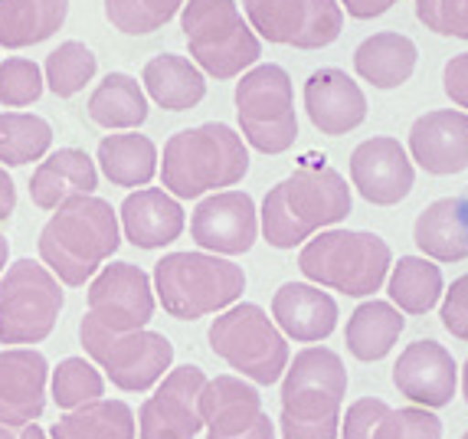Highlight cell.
<instances>
[{
	"instance_id": "6da1fadb",
	"label": "cell",
	"mask_w": 468,
	"mask_h": 439,
	"mask_svg": "<svg viewBox=\"0 0 468 439\" xmlns=\"http://www.w3.org/2000/svg\"><path fill=\"white\" fill-rule=\"evenodd\" d=\"M39 262L59 279V285H86L122 246L118 213L101 197H76L56 207L39 230Z\"/></svg>"
},
{
	"instance_id": "7a4b0ae2",
	"label": "cell",
	"mask_w": 468,
	"mask_h": 439,
	"mask_svg": "<svg viewBox=\"0 0 468 439\" xmlns=\"http://www.w3.org/2000/svg\"><path fill=\"white\" fill-rule=\"evenodd\" d=\"M351 187L335 167H298L262 200V236L275 250H295L318 230L335 227L351 213Z\"/></svg>"
},
{
	"instance_id": "3957f363",
	"label": "cell",
	"mask_w": 468,
	"mask_h": 439,
	"mask_svg": "<svg viewBox=\"0 0 468 439\" xmlns=\"http://www.w3.org/2000/svg\"><path fill=\"white\" fill-rule=\"evenodd\" d=\"M250 171V148L223 122L184 128L171 134L161 161L165 190L177 200H194L203 194H217L219 187H233Z\"/></svg>"
},
{
	"instance_id": "277c9868",
	"label": "cell",
	"mask_w": 468,
	"mask_h": 439,
	"mask_svg": "<svg viewBox=\"0 0 468 439\" xmlns=\"http://www.w3.org/2000/svg\"><path fill=\"white\" fill-rule=\"evenodd\" d=\"M347 370L331 348H304L282 374V439H337Z\"/></svg>"
},
{
	"instance_id": "5b68a950",
	"label": "cell",
	"mask_w": 468,
	"mask_h": 439,
	"mask_svg": "<svg viewBox=\"0 0 468 439\" xmlns=\"http://www.w3.org/2000/svg\"><path fill=\"white\" fill-rule=\"evenodd\" d=\"M154 295L167 315L197 322L203 315L227 312L246 292V273L213 252H167L154 266Z\"/></svg>"
},
{
	"instance_id": "8992f818",
	"label": "cell",
	"mask_w": 468,
	"mask_h": 439,
	"mask_svg": "<svg viewBox=\"0 0 468 439\" xmlns=\"http://www.w3.org/2000/svg\"><path fill=\"white\" fill-rule=\"evenodd\" d=\"M393 252L387 240L367 230H324L298 252V269L314 285L367 298L387 283Z\"/></svg>"
},
{
	"instance_id": "52a82bcc",
	"label": "cell",
	"mask_w": 468,
	"mask_h": 439,
	"mask_svg": "<svg viewBox=\"0 0 468 439\" xmlns=\"http://www.w3.org/2000/svg\"><path fill=\"white\" fill-rule=\"evenodd\" d=\"M180 30L194 66L213 79L242 76L262 56V43L242 20L236 0H187L180 7Z\"/></svg>"
},
{
	"instance_id": "ba28073f",
	"label": "cell",
	"mask_w": 468,
	"mask_h": 439,
	"mask_svg": "<svg viewBox=\"0 0 468 439\" xmlns=\"http://www.w3.org/2000/svg\"><path fill=\"white\" fill-rule=\"evenodd\" d=\"M207 341L217 358L250 377L252 384H279L289 368V341L256 302H236L219 312L207 331Z\"/></svg>"
},
{
	"instance_id": "9c48e42d",
	"label": "cell",
	"mask_w": 468,
	"mask_h": 439,
	"mask_svg": "<svg viewBox=\"0 0 468 439\" xmlns=\"http://www.w3.org/2000/svg\"><path fill=\"white\" fill-rule=\"evenodd\" d=\"M79 345L86 348L89 361L101 370L105 380L118 391L141 393L157 387V380L171 370L174 345L161 331H109L99 328L92 318L79 322Z\"/></svg>"
},
{
	"instance_id": "30bf717a",
	"label": "cell",
	"mask_w": 468,
	"mask_h": 439,
	"mask_svg": "<svg viewBox=\"0 0 468 439\" xmlns=\"http://www.w3.org/2000/svg\"><path fill=\"white\" fill-rule=\"evenodd\" d=\"M63 285L37 259H16L0 275V345H39L63 312Z\"/></svg>"
},
{
	"instance_id": "8fae6325",
	"label": "cell",
	"mask_w": 468,
	"mask_h": 439,
	"mask_svg": "<svg viewBox=\"0 0 468 439\" xmlns=\"http://www.w3.org/2000/svg\"><path fill=\"white\" fill-rule=\"evenodd\" d=\"M236 115L242 138L262 155H282L298 138L295 92L279 63L252 66L236 82Z\"/></svg>"
},
{
	"instance_id": "7c38bea8",
	"label": "cell",
	"mask_w": 468,
	"mask_h": 439,
	"mask_svg": "<svg viewBox=\"0 0 468 439\" xmlns=\"http://www.w3.org/2000/svg\"><path fill=\"white\" fill-rule=\"evenodd\" d=\"M250 30L269 43L295 49L331 47L344 30L337 0H242Z\"/></svg>"
},
{
	"instance_id": "4fadbf2b",
	"label": "cell",
	"mask_w": 468,
	"mask_h": 439,
	"mask_svg": "<svg viewBox=\"0 0 468 439\" xmlns=\"http://www.w3.org/2000/svg\"><path fill=\"white\" fill-rule=\"evenodd\" d=\"M154 315V289L134 262H112L92 275L86 292V318L109 331H141Z\"/></svg>"
},
{
	"instance_id": "5bb4252c",
	"label": "cell",
	"mask_w": 468,
	"mask_h": 439,
	"mask_svg": "<svg viewBox=\"0 0 468 439\" xmlns=\"http://www.w3.org/2000/svg\"><path fill=\"white\" fill-rule=\"evenodd\" d=\"M203 384H207V374L197 364H180L167 370L138 410V439H197V433L203 430Z\"/></svg>"
},
{
	"instance_id": "9a60e30c",
	"label": "cell",
	"mask_w": 468,
	"mask_h": 439,
	"mask_svg": "<svg viewBox=\"0 0 468 439\" xmlns=\"http://www.w3.org/2000/svg\"><path fill=\"white\" fill-rule=\"evenodd\" d=\"M200 423L207 439H275V423L259 391L233 374H219L203 384Z\"/></svg>"
},
{
	"instance_id": "2e32d148",
	"label": "cell",
	"mask_w": 468,
	"mask_h": 439,
	"mask_svg": "<svg viewBox=\"0 0 468 439\" xmlns=\"http://www.w3.org/2000/svg\"><path fill=\"white\" fill-rule=\"evenodd\" d=\"M190 233L197 246L213 256H242L259 240V213L250 194L217 190L203 197L190 217Z\"/></svg>"
},
{
	"instance_id": "e0dca14e",
	"label": "cell",
	"mask_w": 468,
	"mask_h": 439,
	"mask_svg": "<svg viewBox=\"0 0 468 439\" xmlns=\"http://www.w3.org/2000/svg\"><path fill=\"white\" fill-rule=\"evenodd\" d=\"M351 181L367 204L393 207L410 197L416 171L397 138H367L351 155Z\"/></svg>"
},
{
	"instance_id": "ac0fdd59",
	"label": "cell",
	"mask_w": 468,
	"mask_h": 439,
	"mask_svg": "<svg viewBox=\"0 0 468 439\" xmlns=\"http://www.w3.org/2000/svg\"><path fill=\"white\" fill-rule=\"evenodd\" d=\"M393 384L416 407L439 410L452 403L455 387H459V368L439 341L426 337V341H413L403 348L399 361L393 364Z\"/></svg>"
},
{
	"instance_id": "d6986e66",
	"label": "cell",
	"mask_w": 468,
	"mask_h": 439,
	"mask_svg": "<svg viewBox=\"0 0 468 439\" xmlns=\"http://www.w3.org/2000/svg\"><path fill=\"white\" fill-rule=\"evenodd\" d=\"M410 155L432 177L468 171V112H426L410 128Z\"/></svg>"
},
{
	"instance_id": "ffe728a7",
	"label": "cell",
	"mask_w": 468,
	"mask_h": 439,
	"mask_svg": "<svg viewBox=\"0 0 468 439\" xmlns=\"http://www.w3.org/2000/svg\"><path fill=\"white\" fill-rule=\"evenodd\" d=\"M49 364L33 348L0 351V423H37L47 410Z\"/></svg>"
},
{
	"instance_id": "44dd1931",
	"label": "cell",
	"mask_w": 468,
	"mask_h": 439,
	"mask_svg": "<svg viewBox=\"0 0 468 439\" xmlns=\"http://www.w3.org/2000/svg\"><path fill=\"white\" fill-rule=\"evenodd\" d=\"M304 112L321 134H347L367 118V95L337 66L314 70L304 82Z\"/></svg>"
},
{
	"instance_id": "7402d4cb",
	"label": "cell",
	"mask_w": 468,
	"mask_h": 439,
	"mask_svg": "<svg viewBox=\"0 0 468 439\" xmlns=\"http://www.w3.org/2000/svg\"><path fill=\"white\" fill-rule=\"evenodd\" d=\"M344 439H442V420L432 410H393L380 397L351 403L341 420Z\"/></svg>"
},
{
	"instance_id": "603a6c76",
	"label": "cell",
	"mask_w": 468,
	"mask_h": 439,
	"mask_svg": "<svg viewBox=\"0 0 468 439\" xmlns=\"http://www.w3.org/2000/svg\"><path fill=\"white\" fill-rule=\"evenodd\" d=\"M122 233L138 250H165L184 233V207L161 187H138L122 200Z\"/></svg>"
},
{
	"instance_id": "cb8c5ba5",
	"label": "cell",
	"mask_w": 468,
	"mask_h": 439,
	"mask_svg": "<svg viewBox=\"0 0 468 439\" xmlns=\"http://www.w3.org/2000/svg\"><path fill=\"white\" fill-rule=\"evenodd\" d=\"M99 187V167L82 148H59L39 161L30 177V200L39 210H56L76 197H92Z\"/></svg>"
},
{
	"instance_id": "d4e9b609",
	"label": "cell",
	"mask_w": 468,
	"mask_h": 439,
	"mask_svg": "<svg viewBox=\"0 0 468 439\" xmlns=\"http://www.w3.org/2000/svg\"><path fill=\"white\" fill-rule=\"evenodd\" d=\"M272 318L285 337L312 345V341H324L337 328V302L318 285L285 283L272 295Z\"/></svg>"
},
{
	"instance_id": "484cf974",
	"label": "cell",
	"mask_w": 468,
	"mask_h": 439,
	"mask_svg": "<svg viewBox=\"0 0 468 439\" xmlns=\"http://www.w3.org/2000/svg\"><path fill=\"white\" fill-rule=\"evenodd\" d=\"M416 43L403 33H374L354 49V70L374 89H399L416 72Z\"/></svg>"
},
{
	"instance_id": "4316f807",
	"label": "cell",
	"mask_w": 468,
	"mask_h": 439,
	"mask_svg": "<svg viewBox=\"0 0 468 439\" xmlns=\"http://www.w3.org/2000/svg\"><path fill=\"white\" fill-rule=\"evenodd\" d=\"M141 89H144V95H151L161 109L187 112L203 102L207 79H203V72L190 63L187 56L161 53V56H154V59H148V66L141 72Z\"/></svg>"
},
{
	"instance_id": "83f0119b",
	"label": "cell",
	"mask_w": 468,
	"mask_h": 439,
	"mask_svg": "<svg viewBox=\"0 0 468 439\" xmlns=\"http://www.w3.org/2000/svg\"><path fill=\"white\" fill-rule=\"evenodd\" d=\"M89 118L109 132H134L148 122V95L128 72H109L92 89L86 105Z\"/></svg>"
},
{
	"instance_id": "f1b7e54d",
	"label": "cell",
	"mask_w": 468,
	"mask_h": 439,
	"mask_svg": "<svg viewBox=\"0 0 468 439\" xmlns=\"http://www.w3.org/2000/svg\"><path fill=\"white\" fill-rule=\"evenodd\" d=\"M69 16V0H0V47L47 43Z\"/></svg>"
},
{
	"instance_id": "f546056e",
	"label": "cell",
	"mask_w": 468,
	"mask_h": 439,
	"mask_svg": "<svg viewBox=\"0 0 468 439\" xmlns=\"http://www.w3.org/2000/svg\"><path fill=\"white\" fill-rule=\"evenodd\" d=\"M95 165L115 187H148L157 174V148L148 134H105L95 151Z\"/></svg>"
},
{
	"instance_id": "4dcf8cb0",
	"label": "cell",
	"mask_w": 468,
	"mask_h": 439,
	"mask_svg": "<svg viewBox=\"0 0 468 439\" xmlns=\"http://www.w3.org/2000/svg\"><path fill=\"white\" fill-rule=\"evenodd\" d=\"M403 328H406V318L397 305L380 302V298H370V302L354 308V315L347 318L344 341H347V351L357 361H380V358H387L393 351Z\"/></svg>"
},
{
	"instance_id": "1f68e13d",
	"label": "cell",
	"mask_w": 468,
	"mask_h": 439,
	"mask_svg": "<svg viewBox=\"0 0 468 439\" xmlns=\"http://www.w3.org/2000/svg\"><path fill=\"white\" fill-rule=\"evenodd\" d=\"M413 243L426 259L436 262H462L468 259V230L462 223L459 200L455 197H439L416 217Z\"/></svg>"
},
{
	"instance_id": "d6a6232c",
	"label": "cell",
	"mask_w": 468,
	"mask_h": 439,
	"mask_svg": "<svg viewBox=\"0 0 468 439\" xmlns=\"http://www.w3.org/2000/svg\"><path fill=\"white\" fill-rule=\"evenodd\" d=\"M49 439H138V423L125 401H95L72 413L47 433Z\"/></svg>"
},
{
	"instance_id": "836d02e7",
	"label": "cell",
	"mask_w": 468,
	"mask_h": 439,
	"mask_svg": "<svg viewBox=\"0 0 468 439\" xmlns=\"http://www.w3.org/2000/svg\"><path fill=\"white\" fill-rule=\"evenodd\" d=\"M442 269L426 256H399V262L390 269V305H399L406 315H426L436 308L442 298Z\"/></svg>"
},
{
	"instance_id": "e575fe53",
	"label": "cell",
	"mask_w": 468,
	"mask_h": 439,
	"mask_svg": "<svg viewBox=\"0 0 468 439\" xmlns=\"http://www.w3.org/2000/svg\"><path fill=\"white\" fill-rule=\"evenodd\" d=\"M53 125L30 112H0V167H24L47 157Z\"/></svg>"
},
{
	"instance_id": "d590c367",
	"label": "cell",
	"mask_w": 468,
	"mask_h": 439,
	"mask_svg": "<svg viewBox=\"0 0 468 439\" xmlns=\"http://www.w3.org/2000/svg\"><path fill=\"white\" fill-rule=\"evenodd\" d=\"M101 393H105V377L89 358H63L49 370V397L66 413L101 401Z\"/></svg>"
},
{
	"instance_id": "8d00e7d4",
	"label": "cell",
	"mask_w": 468,
	"mask_h": 439,
	"mask_svg": "<svg viewBox=\"0 0 468 439\" xmlns=\"http://www.w3.org/2000/svg\"><path fill=\"white\" fill-rule=\"evenodd\" d=\"M95 70H99V59L95 53L79 43V39H66L53 53L47 56V66H43V82L53 95L59 99H72L95 79Z\"/></svg>"
},
{
	"instance_id": "74e56055",
	"label": "cell",
	"mask_w": 468,
	"mask_h": 439,
	"mask_svg": "<svg viewBox=\"0 0 468 439\" xmlns=\"http://www.w3.org/2000/svg\"><path fill=\"white\" fill-rule=\"evenodd\" d=\"M187 0H105V16L125 37H148L171 24Z\"/></svg>"
},
{
	"instance_id": "f35d334b",
	"label": "cell",
	"mask_w": 468,
	"mask_h": 439,
	"mask_svg": "<svg viewBox=\"0 0 468 439\" xmlns=\"http://www.w3.org/2000/svg\"><path fill=\"white\" fill-rule=\"evenodd\" d=\"M43 70L27 56H7L0 63V105L7 109H27L43 95Z\"/></svg>"
},
{
	"instance_id": "ab89813d",
	"label": "cell",
	"mask_w": 468,
	"mask_h": 439,
	"mask_svg": "<svg viewBox=\"0 0 468 439\" xmlns=\"http://www.w3.org/2000/svg\"><path fill=\"white\" fill-rule=\"evenodd\" d=\"M416 20L439 37L468 39V0H416Z\"/></svg>"
},
{
	"instance_id": "60d3db41",
	"label": "cell",
	"mask_w": 468,
	"mask_h": 439,
	"mask_svg": "<svg viewBox=\"0 0 468 439\" xmlns=\"http://www.w3.org/2000/svg\"><path fill=\"white\" fill-rule=\"evenodd\" d=\"M442 295V308H439L442 328L452 337H459V341H468V273L462 279H455Z\"/></svg>"
},
{
	"instance_id": "b9f144b4",
	"label": "cell",
	"mask_w": 468,
	"mask_h": 439,
	"mask_svg": "<svg viewBox=\"0 0 468 439\" xmlns=\"http://www.w3.org/2000/svg\"><path fill=\"white\" fill-rule=\"evenodd\" d=\"M442 89L459 109H468V53L452 56L442 70Z\"/></svg>"
},
{
	"instance_id": "7bdbcfd3",
	"label": "cell",
	"mask_w": 468,
	"mask_h": 439,
	"mask_svg": "<svg viewBox=\"0 0 468 439\" xmlns=\"http://www.w3.org/2000/svg\"><path fill=\"white\" fill-rule=\"evenodd\" d=\"M397 0H341V10L354 16V20H374V16H383L393 7Z\"/></svg>"
},
{
	"instance_id": "ee69618b",
	"label": "cell",
	"mask_w": 468,
	"mask_h": 439,
	"mask_svg": "<svg viewBox=\"0 0 468 439\" xmlns=\"http://www.w3.org/2000/svg\"><path fill=\"white\" fill-rule=\"evenodd\" d=\"M16 210V184L7 174V167H0V223L10 220Z\"/></svg>"
},
{
	"instance_id": "f6af8a7d",
	"label": "cell",
	"mask_w": 468,
	"mask_h": 439,
	"mask_svg": "<svg viewBox=\"0 0 468 439\" xmlns=\"http://www.w3.org/2000/svg\"><path fill=\"white\" fill-rule=\"evenodd\" d=\"M0 439H49L37 423H0Z\"/></svg>"
},
{
	"instance_id": "bcb514c9",
	"label": "cell",
	"mask_w": 468,
	"mask_h": 439,
	"mask_svg": "<svg viewBox=\"0 0 468 439\" xmlns=\"http://www.w3.org/2000/svg\"><path fill=\"white\" fill-rule=\"evenodd\" d=\"M7 259H10V246H7V240L0 236V275H4V269H7Z\"/></svg>"
},
{
	"instance_id": "7dc6e473",
	"label": "cell",
	"mask_w": 468,
	"mask_h": 439,
	"mask_svg": "<svg viewBox=\"0 0 468 439\" xmlns=\"http://www.w3.org/2000/svg\"><path fill=\"white\" fill-rule=\"evenodd\" d=\"M459 200V213H462V223H465V230H468V190L462 197H455Z\"/></svg>"
},
{
	"instance_id": "c3c4849f",
	"label": "cell",
	"mask_w": 468,
	"mask_h": 439,
	"mask_svg": "<svg viewBox=\"0 0 468 439\" xmlns=\"http://www.w3.org/2000/svg\"><path fill=\"white\" fill-rule=\"evenodd\" d=\"M462 397H465V403H468V361H465V368H462Z\"/></svg>"
},
{
	"instance_id": "681fc988",
	"label": "cell",
	"mask_w": 468,
	"mask_h": 439,
	"mask_svg": "<svg viewBox=\"0 0 468 439\" xmlns=\"http://www.w3.org/2000/svg\"><path fill=\"white\" fill-rule=\"evenodd\" d=\"M462 439H468V433H465V436H462Z\"/></svg>"
}]
</instances>
